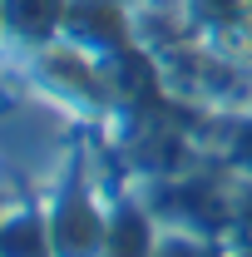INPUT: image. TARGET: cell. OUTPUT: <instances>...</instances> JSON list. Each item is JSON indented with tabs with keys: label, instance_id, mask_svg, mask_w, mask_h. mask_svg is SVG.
I'll return each mask as SVG.
<instances>
[{
	"label": "cell",
	"instance_id": "cell-6",
	"mask_svg": "<svg viewBox=\"0 0 252 257\" xmlns=\"http://www.w3.org/2000/svg\"><path fill=\"white\" fill-rule=\"evenodd\" d=\"M188 15L208 30H242L252 20V0H188Z\"/></svg>",
	"mask_w": 252,
	"mask_h": 257
},
{
	"label": "cell",
	"instance_id": "cell-3",
	"mask_svg": "<svg viewBox=\"0 0 252 257\" xmlns=\"http://www.w3.org/2000/svg\"><path fill=\"white\" fill-rule=\"evenodd\" d=\"M64 10H69V0H0L5 30L30 45H45L64 30Z\"/></svg>",
	"mask_w": 252,
	"mask_h": 257
},
{
	"label": "cell",
	"instance_id": "cell-1",
	"mask_svg": "<svg viewBox=\"0 0 252 257\" xmlns=\"http://www.w3.org/2000/svg\"><path fill=\"white\" fill-rule=\"evenodd\" d=\"M50 237H55V257H104V237L109 223L94 208V198L84 193L79 178H69L55 198V213H50Z\"/></svg>",
	"mask_w": 252,
	"mask_h": 257
},
{
	"label": "cell",
	"instance_id": "cell-8",
	"mask_svg": "<svg viewBox=\"0 0 252 257\" xmlns=\"http://www.w3.org/2000/svg\"><path fill=\"white\" fill-rule=\"evenodd\" d=\"M232 163H237V168H247V173H252V124L242 128V134H237V144H232Z\"/></svg>",
	"mask_w": 252,
	"mask_h": 257
},
{
	"label": "cell",
	"instance_id": "cell-2",
	"mask_svg": "<svg viewBox=\"0 0 252 257\" xmlns=\"http://www.w3.org/2000/svg\"><path fill=\"white\" fill-rule=\"evenodd\" d=\"M64 45L94 55V60H109L129 50V15L119 0H69L64 10Z\"/></svg>",
	"mask_w": 252,
	"mask_h": 257
},
{
	"label": "cell",
	"instance_id": "cell-7",
	"mask_svg": "<svg viewBox=\"0 0 252 257\" xmlns=\"http://www.w3.org/2000/svg\"><path fill=\"white\" fill-rule=\"evenodd\" d=\"M154 257H213L203 242H193V237H168L163 247H154Z\"/></svg>",
	"mask_w": 252,
	"mask_h": 257
},
{
	"label": "cell",
	"instance_id": "cell-9",
	"mask_svg": "<svg viewBox=\"0 0 252 257\" xmlns=\"http://www.w3.org/2000/svg\"><path fill=\"white\" fill-rule=\"evenodd\" d=\"M0 30H5V15H0Z\"/></svg>",
	"mask_w": 252,
	"mask_h": 257
},
{
	"label": "cell",
	"instance_id": "cell-4",
	"mask_svg": "<svg viewBox=\"0 0 252 257\" xmlns=\"http://www.w3.org/2000/svg\"><path fill=\"white\" fill-rule=\"evenodd\" d=\"M0 257H55L50 223H40L35 213H15L0 223Z\"/></svg>",
	"mask_w": 252,
	"mask_h": 257
},
{
	"label": "cell",
	"instance_id": "cell-5",
	"mask_svg": "<svg viewBox=\"0 0 252 257\" xmlns=\"http://www.w3.org/2000/svg\"><path fill=\"white\" fill-rule=\"evenodd\" d=\"M104 257H154V227H149V218L139 208H119L109 218Z\"/></svg>",
	"mask_w": 252,
	"mask_h": 257
}]
</instances>
